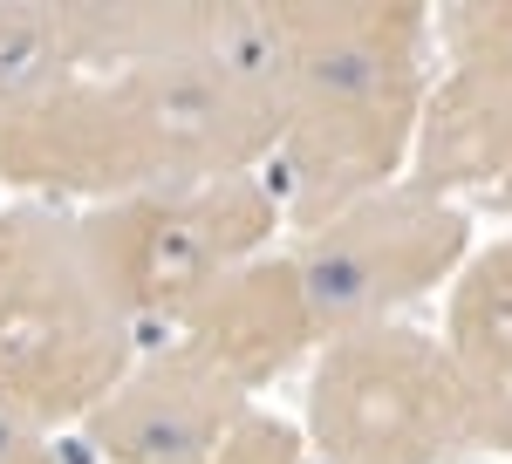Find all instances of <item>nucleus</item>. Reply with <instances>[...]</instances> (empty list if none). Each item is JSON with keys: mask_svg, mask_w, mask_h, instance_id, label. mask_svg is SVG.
Here are the masks:
<instances>
[{"mask_svg": "<svg viewBox=\"0 0 512 464\" xmlns=\"http://www.w3.org/2000/svg\"><path fill=\"white\" fill-rule=\"evenodd\" d=\"M0 464H69V458L55 451V437H48V424H35V417H21L14 403H0Z\"/></svg>", "mask_w": 512, "mask_h": 464, "instance_id": "14", "label": "nucleus"}, {"mask_svg": "<svg viewBox=\"0 0 512 464\" xmlns=\"http://www.w3.org/2000/svg\"><path fill=\"white\" fill-rule=\"evenodd\" d=\"M431 41L424 7H280L287 130L274 198L294 232L390 192L431 96Z\"/></svg>", "mask_w": 512, "mask_h": 464, "instance_id": "2", "label": "nucleus"}, {"mask_svg": "<svg viewBox=\"0 0 512 464\" xmlns=\"http://www.w3.org/2000/svg\"><path fill=\"white\" fill-rule=\"evenodd\" d=\"M178 342L198 348L226 383H239L246 396L267 389L274 376H287L308 348H315V321L308 301L294 287L287 253H260L239 273H226L178 328Z\"/></svg>", "mask_w": 512, "mask_h": 464, "instance_id": "8", "label": "nucleus"}, {"mask_svg": "<svg viewBox=\"0 0 512 464\" xmlns=\"http://www.w3.org/2000/svg\"><path fill=\"white\" fill-rule=\"evenodd\" d=\"M287 130V76L171 55L89 69L0 137V185L41 198H137L260 178Z\"/></svg>", "mask_w": 512, "mask_h": 464, "instance_id": "1", "label": "nucleus"}, {"mask_svg": "<svg viewBox=\"0 0 512 464\" xmlns=\"http://www.w3.org/2000/svg\"><path fill=\"white\" fill-rule=\"evenodd\" d=\"M137 362V321L82 239L41 198L0 205V403L35 424H82Z\"/></svg>", "mask_w": 512, "mask_h": 464, "instance_id": "3", "label": "nucleus"}, {"mask_svg": "<svg viewBox=\"0 0 512 464\" xmlns=\"http://www.w3.org/2000/svg\"><path fill=\"white\" fill-rule=\"evenodd\" d=\"M212 464H308V451H301L294 424H280L267 410H246L233 424V437L212 451Z\"/></svg>", "mask_w": 512, "mask_h": 464, "instance_id": "13", "label": "nucleus"}, {"mask_svg": "<svg viewBox=\"0 0 512 464\" xmlns=\"http://www.w3.org/2000/svg\"><path fill=\"white\" fill-rule=\"evenodd\" d=\"M410 164H417L410 185L431 198H451V205H458V192L492 198L512 171V96L444 69V82H431V96H424Z\"/></svg>", "mask_w": 512, "mask_h": 464, "instance_id": "9", "label": "nucleus"}, {"mask_svg": "<svg viewBox=\"0 0 512 464\" xmlns=\"http://www.w3.org/2000/svg\"><path fill=\"white\" fill-rule=\"evenodd\" d=\"M431 35L444 41L458 76H478L512 96V7H451L431 21Z\"/></svg>", "mask_w": 512, "mask_h": 464, "instance_id": "12", "label": "nucleus"}, {"mask_svg": "<svg viewBox=\"0 0 512 464\" xmlns=\"http://www.w3.org/2000/svg\"><path fill=\"white\" fill-rule=\"evenodd\" d=\"M82 76L69 7H0V137Z\"/></svg>", "mask_w": 512, "mask_h": 464, "instance_id": "11", "label": "nucleus"}, {"mask_svg": "<svg viewBox=\"0 0 512 464\" xmlns=\"http://www.w3.org/2000/svg\"><path fill=\"white\" fill-rule=\"evenodd\" d=\"M96 273L137 328H185V314L246 260L274 246L280 198L267 178H212L171 185L76 212Z\"/></svg>", "mask_w": 512, "mask_h": 464, "instance_id": "5", "label": "nucleus"}, {"mask_svg": "<svg viewBox=\"0 0 512 464\" xmlns=\"http://www.w3.org/2000/svg\"><path fill=\"white\" fill-rule=\"evenodd\" d=\"M308 437L328 464H444L512 451V396L485 389L451 348L376 321L321 342L308 376Z\"/></svg>", "mask_w": 512, "mask_h": 464, "instance_id": "4", "label": "nucleus"}, {"mask_svg": "<svg viewBox=\"0 0 512 464\" xmlns=\"http://www.w3.org/2000/svg\"><path fill=\"white\" fill-rule=\"evenodd\" d=\"M246 410V389L226 383L198 348L171 342L130 362V376L82 417V437L103 464H212Z\"/></svg>", "mask_w": 512, "mask_h": 464, "instance_id": "7", "label": "nucleus"}, {"mask_svg": "<svg viewBox=\"0 0 512 464\" xmlns=\"http://www.w3.org/2000/svg\"><path fill=\"white\" fill-rule=\"evenodd\" d=\"M492 205H506V212H512V171H506V185L492 192Z\"/></svg>", "mask_w": 512, "mask_h": 464, "instance_id": "15", "label": "nucleus"}, {"mask_svg": "<svg viewBox=\"0 0 512 464\" xmlns=\"http://www.w3.org/2000/svg\"><path fill=\"white\" fill-rule=\"evenodd\" d=\"M465 246H472L465 205L431 198L417 185H390V192L362 198L321 226L294 232L287 267L308 301L315 342H335V335L390 321L403 301L451 280L465 267Z\"/></svg>", "mask_w": 512, "mask_h": 464, "instance_id": "6", "label": "nucleus"}, {"mask_svg": "<svg viewBox=\"0 0 512 464\" xmlns=\"http://www.w3.org/2000/svg\"><path fill=\"white\" fill-rule=\"evenodd\" d=\"M444 348L472 369L485 389L512 396V239H492L451 280Z\"/></svg>", "mask_w": 512, "mask_h": 464, "instance_id": "10", "label": "nucleus"}]
</instances>
